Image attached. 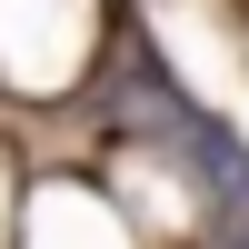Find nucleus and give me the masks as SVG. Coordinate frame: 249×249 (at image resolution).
I'll use <instances>...</instances> for the list:
<instances>
[{"instance_id": "f03ea898", "label": "nucleus", "mask_w": 249, "mask_h": 249, "mask_svg": "<svg viewBox=\"0 0 249 249\" xmlns=\"http://www.w3.org/2000/svg\"><path fill=\"white\" fill-rule=\"evenodd\" d=\"M199 249H249V219H239V230H210V239H199Z\"/></svg>"}, {"instance_id": "f257e3e1", "label": "nucleus", "mask_w": 249, "mask_h": 249, "mask_svg": "<svg viewBox=\"0 0 249 249\" xmlns=\"http://www.w3.org/2000/svg\"><path fill=\"white\" fill-rule=\"evenodd\" d=\"M170 160H179V190H190V210H199V239L249 219V130L239 120H219L210 100H190L179 130H170Z\"/></svg>"}]
</instances>
